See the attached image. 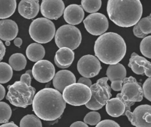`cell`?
<instances>
[{
	"label": "cell",
	"mask_w": 151,
	"mask_h": 127,
	"mask_svg": "<svg viewBox=\"0 0 151 127\" xmlns=\"http://www.w3.org/2000/svg\"><path fill=\"white\" fill-rule=\"evenodd\" d=\"M32 107L38 118L52 121L61 117L66 107V103L61 93L53 88H46L34 96Z\"/></svg>",
	"instance_id": "cell-1"
},
{
	"label": "cell",
	"mask_w": 151,
	"mask_h": 127,
	"mask_svg": "<svg viewBox=\"0 0 151 127\" xmlns=\"http://www.w3.org/2000/svg\"><path fill=\"white\" fill-rule=\"evenodd\" d=\"M126 44L116 33H104L98 37L94 45V53L99 61L107 65H115L125 56Z\"/></svg>",
	"instance_id": "cell-2"
},
{
	"label": "cell",
	"mask_w": 151,
	"mask_h": 127,
	"mask_svg": "<svg viewBox=\"0 0 151 127\" xmlns=\"http://www.w3.org/2000/svg\"><path fill=\"white\" fill-rule=\"evenodd\" d=\"M107 13L109 19L116 25L129 28L134 26L140 20L143 7L139 0H109Z\"/></svg>",
	"instance_id": "cell-3"
},
{
	"label": "cell",
	"mask_w": 151,
	"mask_h": 127,
	"mask_svg": "<svg viewBox=\"0 0 151 127\" xmlns=\"http://www.w3.org/2000/svg\"><path fill=\"white\" fill-rule=\"evenodd\" d=\"M6 100L12 105L26 108L32 105L36 89L35 88L22 81H16L14 84L8 86Z\"/></svg>",
	"instance_id": "cell-4"
},
{
	"label": "cell",
	"mask_w": 151,
	"mask_h": 127,
	"mask_svg": "<svg viewBox=\"0 0 151 127\" xmlns=\"http://www.w3.org/2000/svg\"><path fill=\"white\" fill-rule=\"evenodd\" d=\"M55 26L51 20L40 17L33 20L29 26V33L33 40L38 44H47L54 38Z\"/></svg>",
	"instance_id": "cell-5"
},
{
	"label": "cell",
	"mask_w": 151,
	"mask_h": 127,
	"mask_svg": "<svg viewBox=\"0 0 151 127\" xmlns=\"http://www.w3.org/2000/svg\"><path fill=\"white\" fill-rule=\"evenodd\" d=\"M116 97L125 104L126 111H131V107L135 102H139L143 100L142 88L134 77H126L123 80L121 93L116 95Z\"/></svg>",
	"instance_id": "cell-6"
},
{
	"label": "cell",
	"mask_w": 151,
	"mask_h": 127,
	"mask_svg": "<svg viewBox=\"0 0 151 127\" xmlns=\"http://www.w3.org/2000/svg\"><path fill=\"white\" fill-rule=\"evenodd\" d=\"M55 43L58 48L66 47L72 51L76 49L81 42V33L74 26H62L55 33Z\"/></svg>",
	"instance_id": "cell-7"
},
{
	"label": "cell",
	"mask_w": 151,
	"mask_h": 127,
	"mask_svg": "<svg viewBox=\"0 0 151 127\" xmlns=\"http://www.w3.org/2000/svg\"><path fill=\"white\" fill-rule=\"evenodd\" d=\"M62 93V97L65 103L74 106L85 105L92 96L90 88L80 83L68 86Z\"/></svg>",
	"instance_id": "cell-8"
},
{
	"label": "cell",
	"mask_w": 151,
	"mask_h": 127,
	"mask_svg": "<svg viewBox=\"0 0 151 127\" xmlns=\"http://www.w3.org/2000/svg\"><path fill=\"white\" fill-rule=\"evenodd\" d=\"M85 28L90 34L101 36L108 30L109 22L107 17L101 13L89 15L83 21Z\"/></svg>",
	"instance_id": "cell-9"
},
{
	"label": "cell",
	"mask_w": 151,
	"mask_h": 127,
	"mask_svg": "<svg viewBox=\"0 0 151 127\" xmlns=\"http://www.w3.org/2000/svg\"><path fill=\"white\" fill-rule=\"evenodd\" d=\"M124 115L135 127H151V106L149 105L139 106L133 112L125 111Z\"/></svg>",
	"instance_id": "cell-10"
},
{
	"label": "cell",
	"mask_w": 151,
	"mask_h": 127,
	"mask_svg": "<svg viewBox=\"0 0 151 127\" xmlns=\"http://www.w3.org/2000/svg\"><path fill=\"white\" fill-rule=\"evenodd\" d=\"M77 68L81 76L90 79L97 76L102 67L100 61L96 56L87 54L80 59L77 64Z\"/></svg>",
	"instance_id": "cell-11"
},
{
	"label": "cell",
	"mask_w": 151,
	"mask_h": 127,
	"mask_svg": "<svg viewBox=\"0 0 151 127\" xmlns=\"http://www.w3.org/2000/svg\"><path fill=\"white\" fill-rule=\"evenodd\" d=\"M32 71L34 79L41 83H49L55 75V68L52 63L44 59L36 62Z\"/></svg>",
	"instance_id": "cell-12"
},
{
	"label": "cell",
	"mask_w": 151,
	"mask_h": 127,
	"mask_svg": "<svg viewBox=\"0 0 151 127\" xmlns=\"http://www.w3.org/2000/svg\"><path fill=\"white\" fill-rule=\"evenodd\" d=\"M108 81L107 77L101 78L97 80L96 84L90 87L92 93L91 98L102 106H105L112 96L111 88L108 84Z\"/></svg>",
	"instance_id": "cell-13"
},
{
	"label": "cell",
	"mask_w": 151,
	"mask_h": 127,
	"mask_svg": "<svg viewBox=\"0 0 151 127\" xmlns=\"http://www.w3.org/2000/svg\"><path fill=\"white\" fill-rule=\"evenodd\" d=\"M41 14L47 19L57 20L65 10V4L62 0H44L40 6Z\"/></svg>",
	"instance_id": "cell-14"
},
{
	"label": "cell",
	"mask_w": 151,
	"mask_h": 127,
	"mask_svg": "<svg viewBox=\"0 0 151 127\" xmlns=\"http://www.w3.org/2000/svg\"><path fill=\"white\" fill-rule=\"evenodd\" d=\"M128 66L136 74L145 75L148 77H151L150 62L137 53H133L131 54Z\"/></svg>",
	"instance_id": "cell-15"
},
{
	"label": "cell",
	"mask_w": 151,
	"mask_h": 127,
	"mask_svg": "<svg viewBox=\"0 0 151 127\" xmlns=\"http://www.w3.org/2000/svg\"><path fill=\"white\" fill-rule=\"evenodd\" d=\"M52 79V84L55 89L60 93L63 92V89L68 86L74 84L76 82L74 73L67 70L58 71L55 73Z\"/></svg>",
	"instance_id": "cell-16"
},
{
	"label": "cell",
	"mask_w": 151,
	"mask_h": 127,
	"mask_svg": "<svg viewBox=\"0 0 151 127\" xmlns=\"http://www.w3.org/2000/svg\"><path fill=\"white\" fill-rule=\"evenodd\" d=\"M85 13L82 7L76 4H72L65 9L63 18L69 25L74 26L80 24L84 19Z\"/></svg>",
	"instance_id": "cell-17"
},
{
	"label": "cell",
	"mask_w": 151,
	"mask_h": 127,
	"mask_svg": "<svg viewBox=\"0 0 151 127\" xmlns=\"http://www.w3.org/2000/svg\"><path fill=\"white\" fill-rule=\"evenodd\" d=\"M40 10L39 0H22L18 6L19 13L28 19L35 18Z\"/></svg>",
	"instance_id": "cell-18"
},
{
	"label": "cell",
	"mask_w": 151,
	"mask_h": 127,
	"mask_svg": "<svg viewBox=\"0 0 151 127\" xmlns=\"http://www.w3.org/2000/svg\"><path fill=\"white\" fill-rule=\"evenodd\" d=\"M19 28L16 22L11 19L0 21V39L10 41L14 40L18 34Z\"/></svg>",
	"instance_id": "cell-19"
},
{
	"label": "cell",
	"mask_w": 151,
	"mask_h": 127,
	"mask_svg": "<svg viewBox=\"0 0 151 127\" xmlns=\"http://www.w3.org/2000/svg\"><path fill=\"white\" fill-rule=\"evenodd\" d=\"M74 59V53L69 48L59 49L56 53L55 63L60 68H67L72 65Z\"/></svg>",
	"instance_id": "cell-20"
},
{
	"label": "cell",
	"mask_w": 151,
	"mask_h": 127,
	"mask_svg": "<svg viewBox=\"0 0 151 127\" xmlns=\"http://www.w3.org/2000/svg\"><path fill=\"white\" fill-rule=\"evenodd\" d=\"M106 111L110 116L118 118L124 114L126 106L121 100L116 97L107 101L106 103Z\"/></svg>",
	"instance_id": "cell-21"
},
{
	"label": "cell",
	"mask_w": 151,
	"mask_h": 127,
	"mask_svg": "<svg viewBox=\"0 0 151 127\" xmlns=\"http://www.w3.org/2000/svg\"><path fill=\"white\" fill-rule=\"evenodd\" d=\"M126 69L122 64L117 63L109 65L106 71V76L108 80L113 82H123L126 77Z\"/></svg>",
	"instance_id": "cell-22"
},
{
	"label": "cell",
	"mask_w": 151,
	"mask_h": 127,
	"mask_svg": "<svg viewBox=\"0 0 151 127\" xmlns=\"http://www.w3.org/2000/svg\"><path fill=\"white\" fill-rule=\"evenodd\" d=\"M46 52L43 46L38 44L33 43L28 46L26 51V54L29 60L33 62H37L44 58Z\"/></svg>",
	"instance_id": "cell-23"
},
{
	"label": "cell",
	"mask_w": 151,
	"mask_h": 127,
	"mask_svg": "<svg viewBox=\"0 0 151 127\" xmlns=\"http://www.w3.org/2000/svg\"><path fill=\"white\" fill-rule=\"evenodd\" d=\"M17 3L16 0L0 1V19H7L16 11Z\"/></svg>",
	"instance_id": "cell-24"
},
{
	"label": "cell",
	"mask_w": 151,
	"mask_h": 127,
	"mask_svg": "<svg viewBox=\"0 0 151 127\" xmlns=\"http://www.w3.org/2000/svg\"><path fill=\"white\" fill-rule=\"evenodd\" d=\"M27 61L24 56L21 53L12 54L9 58V65L15 71H21L26 68Z\"/></svg>",
	"instance_id": "cell-25"
},
{
	"label": "cell",
	"mask_w": 151,
	"mask_h": 127,
	"mask_svg": "<svg viewBox=\"0 0 151 127\" xmlns=\"http://www.w3.org/2000/svg\"><path fill=\"white\" fill-rule=\"evenodd\" d=\"M12 76L13 71L11 66L6 63L0 62V84L8 83Z\"/></svg>",
	"instance_id": "cell-26"
},
{
	"label": "cell",
	"mask_w": 151,
	"mask_h": 127,
	"mask_svg": "<svg viewBox=\"0 0 151 127\" xmlns=\"http://www.w3.org/2000/svg\"><path fill=\"white\" fill-rule=\"evenodd\" d=\"M20 127H42V125L36 115L28 114L21 119Z\"/></svg>",
	"instance_id": "cell-27"
},
{
	"label": "cell",
	"mask_w": 151,
	"mask_h": 127,
	"mask_svg": "<svg viewBox=\"0 0 151 127\" xmlns=\"http://www.w3.org/2000/svg\"><path fill=\"white\" fill-rule=\"evenodd\" d=\"M101 0H83L81 6L86 12L94 14L101 9Z\"/></svg>",
	"instance_id": "cell-28"
},
{
	"label": "cell",
	"mask_w": 151,
	"mask_h": 127,
	"mask_svg": "<svg viewBox=\"0 0 151 127\" xmlns=\"http://www.w3.org/2000/svg\"><path fill=\"white\" fill-rule=\"evenodd\" d=\"M12 116V109L9 104L0 102V123H8Z\"/></svg>",
	"instance_id": "cell-29"
},
{
	"label": "cell",
	"mask_w": 151,
	"mask_h": 127,
	"mask_svg": "<svg viewBox=\"0 0 151 127\" xmlns=\"http://www.w3.org/2000/svg\"><path fill=\"white\" fill-rule=\"evenodd\" d=\"M138 26L143 34L147 35L151 33V18L150 15L146 17L140 19L137 22Z\"/></svg>",
	"instance_id": "cell-30"
},
{
	"label": "cell",
	"mask_w": 151,
	"mask_h": 127,
	"mask_svg": "<svg viewBox=\"0 0 151 127\" xmlns=\"http://www.w3.org/2000/svg\"><path fill=\"white\" fill-rule=\"evenodd\" d=\"M151 36H147L143 39L139 45V49L142 54L144 56L151 58Z\"/></svg>",
	"instance_id": "cell-31"
},
{
	"label": "cell",
	"mask_w": 151,
	"mask_h": 127,
	"mask_svg": "<svg viewBox=\"0 0 151 127\" xmlns=\"http://www.w3.org/2000/svg\"><path fill=\"white\" fill-rule=\"evenodd\" d=\"M101 115L96 111L90 112L84 118V123L90 125H97L101 121Z\"/></svg>",
	"instance_id": "cell-32"
},
{
	"label": "cell",
	"mask_w": 151,
	"mask_h": 127,
	"mask_svg": "<svg viewBox=\"0 0 151 127\" xmlns=\"http://www.w3.org/2000/svg\"><path fill=\"white\" fill-rule=\"evenodd\" d=\"M150 86H151V79L150 77H148L145 83L143 84L142 91L143 96L145 97L150 102H151V93H150Z\"/></svg>",
	"instance_id": "cell-33"
},
{
	"label": "cell",
	"mask_w": 151,
	"mask_h": 127,
	"mask_svg": "<svg viewBox=\"0 0 151 127\" xmlns=\"http://www.w3.org/2000/svg\"><path fill=\"white\" fill-rule=\"evenodd\" d=\"M96 127H120L117 123L111 119H105L100 121Z\"/></svg>",
	"instance_id": "cell-34"
},
{
	"label": "cell",
	"mask_w": 151,
	"mask_h": 127,
	"mask_svg": "<svg viewBox=\"0 0 151 127\" xmlns=\"http://www.w3.org/2000/svg\"><path fill=\"white\" fill-rule=\"evenodd\" d=\"M133 33L135 36L138 37V38L144 39L145 37L147 36V35L143 34V33L140 31V29H139L137 24H136L133 26Z\"/></svg>",
	"instance_id": "cell-35"
},
{
	"label": "cell",
	"mask_w": 151,
	"mask_h": 127,
	"mask_svg": "<svg viewBox=\"0 0 151 127\" xmlns=\"http://www.w3.org/2000/svg\"><path fill=\"white\" fill-rule=\"evenodd\" d=\"M78 83H80V84H84L86 86L88 87H90L92 84V81L90 80L89 78H86V77H80V79H79L78 81Z\"/></svg>",
	"instance_id": "cell-36"
},
{
	"label": "cell",
	"mask_w": 151,
	"mask_h": 127,
	"mask_svg": "<svg viewBox=\"0 0 151 127\" xmlns=\"http://www.w3.org/2000/svg\"><path fill=\"white\" fill-rule=\"evenodd\" d=\"M123 82H113L111 83V88L115 91H120L122 89Z\"/></svg>",
	"instance_id": "cell-37"
},
{
	"label": "cell",
	"mask_w": 151,
	"mask_h": 127,
	"mask_svg": "<svg viewBox=\"0 0 151 127\" xmlns=\"http://www.w3.org/2000/svg\"><path fill=\"white\" fill-rule=\"evenodd\" d=\"M21 81L27 83L29 85H31L32 83V77L28 73L22 74L21 77Z\"/></svg>",
	"instance_id": "cell-38"
},
{
	"label": "cell",
	"mask_w": 151,
	"mask_h": 127,
	"mask_svg": "<svg viewBox=\"0 0 151 127\" xmlns=\"http://www.w3.org/2000/svg\"><path fill=\"white\" fill-rule=\"evenodd\" d=\"M6 52V48L4 46V44L2 42V41L0 40V61L4 58V56Z\"/></svg>",
	"instance_id": "cell-39"
},
{
	"label": "cell",
	"mask_w": 151,
	"mask_h": 127,
	"mask_svg": "<svg viewBox=\"0 0 151 127\" xmlns=\"http://www.w3.org/2000/svg\"><path fill=\"white\" fill-rule=\"evenodd\" d=\"M70 127H88L87 124L82 121H76L74 122L70 125Z\"/></svg>",
	"instance_id": "cell-40"
},
{
	"label": "cell",
	"mask_w": 151,
	"mask_h": 127,
	"mask_svg": "<svg viewBox=\"0 0 151 127\" xmlns=\"http://www.w3.org/2000/svg\"><path fill=\"white\" fill-rule=\"evenodd\" d=\"M5 96V89L0 84V101L2 100Z\"/></svg>",
	"instance_id": "cell-41"
},
{
	"label": "cell",
	"mask_w": 151,
	"mask_h": 127,
	"mask_svg": "<svg viewBox=\"0 0 151 127\" xmlns=\"http://www.w3.org/2000/svg\"><path fill=\"white\" fill-rule=\"evenodd\" d=\"M14 43L15 46L18 47H20L22 44V40L21 38H16L14 39Z\"/></svg>",
	"instance_id": "cell-42"
},
{
	"label": "cell",
	"mask_w": 151,
	"mask_h": 127,
	"mask_svg": "<svg viewBox=\"0 0 151 127\" xmlns=\"http://www.w3.org/2000/svg\"><path fill=\"white\" fill-rule=\"evenodd\" d=\"M0 127H19V126L15 124L13 121H12L10 123H5V124H3V125L0 126Z\"/></svg>",
	"instance_id": "cell-43"
},
{
	"label": "cell",
	"mask_w": 151,
	"mask_h": 127,
	"mask_svg": "<svg viewBox=\"0 0 151 127\" xmlns=\"http://www.w3.org/2000/svg\"><path fill=\"white\" fill-rule=\"evenodd\" d=\"M26 73H28V74H29V76L32 77V70H27V71H26Z\"/></svg>",
	"instance_id": "cell-44"
},
{
	"label": "cell",
	"mask_w": 151,
	"mask_h": 127,
	"mask_svg": "<svg viewBox=\"0 0 151 127\" xmlns=\"http://www.w3.org/2000/svg\"><path fill=\"white\" fill-rule=\"evenodd\" d=\"M5 45L7 46H10V41H6V42H5Z\"/></svg>",
	"instance_id": "cell-45"
}]
</instances>
